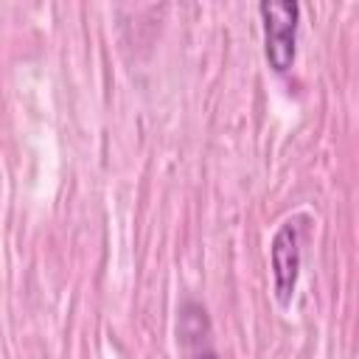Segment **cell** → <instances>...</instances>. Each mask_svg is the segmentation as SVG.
Returning <instances> with one entry per match:
<instances>
[{"label": "cell", "instance_id": "cell-3", "mask_svg": "<svg viewBox=\"0 0 359 359\" xmlns=\"http://www.w3.org/2000/svg\"><path fill=\"white\" fill-rule=\"evenodd\" d=\"M199 359H216V356H213V353H205V356H199Z\"/></svg>", "mask_w": 359, "mask_h": 359}, {"label": "cell", "instance_id": "cell-2", "mask_svg": "<svg viewBox=\"0 0 359 359\" xmlns=\"http://www.w3.org/2000/svg\"><path fill=\"white\" fill-rule=\"evenodd\" d=\"M272 272H275V294L280 306H289L294 286H297V272H300V227L297 219L280 224V230L272 238Z\"/></svg>", "mask_w": 359, "mask_h": 359}, {"label": "cell", "instance_id": "cell-1", "mask_svg": "<svg viewBox=\"0 0 359 359\" xmlns=\"http://www.w3.org/2000/svg\"><path fill=\"white\" fill-rule=\"evenodd\" d=\"M264 20V50L266 62L275 73H286L294 62V42H297V20L300 6L297 3H278L266 0L258 6Z\"/></svg>", "mask_w": 359, "mask_h": 359}]
</instances>
